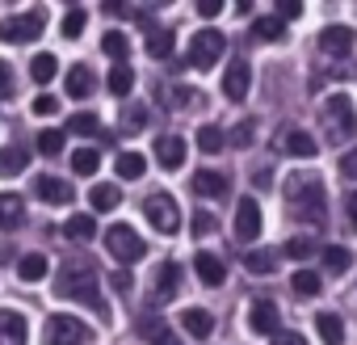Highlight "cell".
<instances>
[{
  "label": "cell",
  "mask_w": 357,
  "mask_h": 345,
  "mask_svg": "<svg viewBox=\"0 0 357 345\" xmlns=\"http://www.w3.org/2000/svg\"><path fill=\"white\" fill-rule=\"evenodd\" d=\"M55 291H59V299L84 303V307L101 311V320H105V303H101V295H97V274H93L89 265H72V270H63V274L55 278Z\"/></svg>",
  "instance_id": "6da1fadb"
},
{
  "label": "cell",
  "mask_w": 357,
  "mask_h": 345,
  "mask_svg": "<svg viewBox=\"0 0 357 345\" xmlns=\"http://www.w3.org/2000/svg\"><path fill=\"white\" fill-rule=\"evenodd\" d=\"M324 126L332 131V139H353L357 135V110L344 93H332L324 101Z\"/></svg>",
  "instance_id": "7a4b0ae2"
},
{
  "label": "cell",
  "mask_w": 357,
  "mask_h": 345,
  "mask_svg": "<svg viewBox=\"0 0 357 345\" xmlns=\"http://www.w3.org/2000/svg\"><path fill=\"white\" fill-rule=\"evenodd\" d=\"M143 215H147V223H151L155 232H164V236H176V232H181V207H176L172 194H151V198L143 203Z\"/></svg>",
  "instance_id": "3957f363"
},
{
  "label": "cell",
  "mask_w": 357,
  "mask_h": 345,
  "mask_svg": "<svg viewBox=\"0 0 357 345\" xmlns=\"http://www.w3.org/2000/svg\"><path fill=\"white\" fill-rule=\"evenodd\" d=\"M93 328L76 316H51L47 320V345H89Z\"/></svg>",
  "instance_id": "277c9868"
},
{
  "label": "cell",
  "mask_w": 357,
  "mask_h": 345,
  "mask_svg": "<svg viewBox=\"0 0 357 345\" xmlns=\"http://www.w3.org/2000/svg\"><path fill=\"white\" fill-rule=\"evenodd\" d=\"M43 26H47V13L30 9V13H17V17L0 22V38H5V43H30V38L43 34Z\"/></svg>",
  "instance_id": "5b68a950"
},
{
  "label": "cell",
  "mask_w": 357,
  "mask_h": 345,
  "mask_svg": "<svg viewBox=\"0 0 357 345\" xmlns=\"http://www.w3.org/2000/svg\"><path fill=\"white\" fill-rule=\"evenodd\" d=\"M290 203H294V215L307 219V223H324L328 219V207H324V190L311 182V186H290Z\"/></svg>",
  "instance_id": "8992f818"
},
{
  "label": "cell",
  "mask_w": 357,
  "mask_h": 345,
  "mask_svg": "<svg viewBox=\"0 0 357 345\" xmlns=\"http://www.w3.org/2000/svg\"><path fill=\"white\" fill-rule=\"evenodd\" d=\"M105 249L118 257V261H126V265H135L143 253H147V244L135 236V228H126V223H114L109 232H105Z\"/></svg>",
  "instance_id": "52a82bcc"
},
{
  "label": "cell",
  "mask_w": 357,
  "mask_h": 345,
  "mask_svg": "<svg viewBox=\"0 0 357 345\" xmlns=\"http://www.w3.org/2000/svg\"><path fill=\"white\" fill-rule=\"evenodd\" d=\"M223 47H227V38H223L219 30L194 34V43H190V68H211V64H219Z\"/></svg>",
  "instance_id": "ba28073f"
},
{
  "label": "cell",
  "mask_w": 357,
  "mask_h": 345,
  "mask_svg": "<svg viewBox=\"0 0 357 345\" xmlns=\"http://www.w3.org/2000/svg\"><path fill=\"white\" fill-rule=\"evenodd\" d=\"M278 152L298 156V160H311V156L319 152V143H315L307 131H298V126H282V131H278Z\"/></svg>",
  "instance_id": "9c48e42d"
},
{
  "label": "cell",
  "mask_w": 357,
  "mask_h": 345,
  "mask_svg": "<svg viewBox=\"0 0 357 345\" xmlns=\"http://www.w3.org/2000/svg\"><path fill=\"white\" fill-rule=\"evenodd\" d=\"M257 236H261V203L257 198H240V207H236V240L248 244Z\"/></svg>",
  "instance_id": "30bf717a"
},
{
  "label": "cell",
  "mask_w": 357,
  "mask_h": 345,
  "mask_svg": "<svg viewBox=\"0 0 357 345\" xmlns=\"http://www.w3.org/2000/svg\"><path fill=\"white\" fill-rule=\"evenodd\" d=\"M248 324H252V332L257 337H278V324H282V311H278V303H269V299H252V311H248Z\"/></svg>",
  "instance_id": "8fae6325"
},
{
  "label": "cell",
  "mask_w": 357,
  "mask_h": 345,
  "mask_svg": "<svg viewBox=\"0 0 357 345\" xmlns=\"http://www.w3.org/2000/svg\"><path fill=\"white\" fill-rule=\"evenodd\" d=\"M353 43H357L353 26H328V30L319 34V51H324V55H349Z\"/></svg>",
  "instance_id": "7c38bea8"
},
{
  "label": "cell",
  "mask_w": 357,
  "mask_h": 345,
  "mask_svg": "<svg viewBox=\"0 0 357 345\" xmlns=\"http://www.w3.org/2000/svg\"><path fill=\"white\" fill-rule=\"evenodd\" d=\"M248 85H252V68H248L244 59H236V64L223 72V93H227L231 101H244V97H248Z\"/></svg>",
  "instance_id": "4fadbf2b"
},
{
  "label": "cell",
  "mask_w": 357,
  "mask_h": 345,
  "mask_svg": "<svg viewBox=\"0 0 357 345\" xmlns=\"http://www.w3.org/2000/svg\"><path fill=\"white\" fill-rule=\"evenodd\" d=\"M155 160L164 168H181L185 164V139L181 135H160L155 139Z\"/></svg>",
  "instance_id": "5bb4252c"
},
{
  "label": "cell",
  "mask_w": 357,
  "mask_h": 345,
  "mask_svg": "<svg viewBox=\"0 0 357 345\" xmlns=\"http://www.w3.org/2000/svg\"><path fill=\"white\" fill-rule=\"evenodd\" d=\"M231 186H227V177L223 172H215V168H202V172H194V194L198 198H223Z\"/></svg>",
  "instance_id": "9a60e30c"
},
{
  "label": "cell",
  "mask_w": 357,
  "mask_h": 345,
  "mask_svg": "<svg viewBox=\"0 0 357 345\" xmlns=\"http://www.w3.org/2000/svg\"><path fill=\"white\" fill-rule=\"evenodd\" d=\"M34 194H38L43 203H51V207H68V203H72V186L59 182V177H38V182H34Z\"/></svg>",
  "instance_id": "2e32d148"
},
{
  "label": "cell",
  "mask_w": 357,
  "mask_h": 345,
  "mask_svg": "<svg viewBox=\"0 0 357 345\" xmlns=\"http://www.w3.org/2000/svg\"><path fill=\"white\" fill-rule=\"evenodd\" d=\"M194 270H198V278H202L206 286H223V282H227V270H223V261H219L215 253H198V257H194Z\"/></svg>",
  "instance_id": "e0dca14e"
},
{
  "label": "cell",
  "mask_w": 357,
  "mask_h": 345,
  "mask_svg": "<svg viewBox=\"0 0 357 345\" xmlns=\"http://www.w3.org/2000/svg\"><path fill=\"white\" fill-rule=\"evenodd\" d=\"M0 345H26V320L17 311H0Z\"/></svg>",
  "instance_id": "ac0fdd59"
},
{
  "label": "cell",
  "mask_w": 357,
  "mask_h": 345,
  "mask_svg": "<svg viewBox=\"0 0 357 345\" xmlns=\"http://www.w3.org/2000/svg\"><path fill=\"white\" fill-rule=\"evenodd\" d=\"M181 328L194 332V337H211V332H215V316L202 311V307H185V311H181Z\"/></svg>",
  "instance_id": "d6986e66"
},
{
  "label": "cell",
  "mask_w": 357,
  "mask_h": 345,
  "mask_svg": "<svg viewBox=\"0 0 357 345\" xmlns=\"http://www.w3.org/2000/svg\"><path fill=\"white\" fill-rule=\"evenodd\" d=\"M114 168H118V177H122V182H139L143 172H147V160H143L139 152H118Z\"/></svg>",
  "instance_id": "ffe728a7"
},
{
  "label": "cell",
  "mask_w": 357,
  "mask_h": 345,
  "mask_svg": "<svg viewBox=\"0 0 357 345\" xmlns=\"http://www.w3.org/2000/svg\"><path fill=\"white\" fill-rule=\"evenodd\" d=\"M315 328H319L324 345H340V341H344V320H340L336 311H319V316H315Z\"/></svg>",
  "instance_id": "44dd1931"
},
{
  "label": "cell",
  "mask_w": 357,
  "mask_h": 345,
  "mask_svg": "<svg viewBox=\"0 0 357 345\" xmlns=\"http://www.w3.org/2000/svg\"><path fill=\"white\" fill-rule=\"evenodd\" d=\"M26 160H30V152H26L22 143L0 147V177H17V172L26 168Z\"/></svg>",
  "instance_id": "7402d4cb"
},
{
  "label": "cell",
  "mask_w": 357,
  "mask_h": 345,
  "mask_svg": "<svg viewBox=\"0 0 357 345\" xmlns=\"http://www.w3.org/2000/svg\"><path fill=\"white\" fill-rule=\"evenodd\" d=\"M176 286H181V265L164 261V265L155 270V299H168V295H176Z\"/></svg>",
  "instance_id": "603a6c76"
},
{
  "label": "cell",
  "mask_w": 357,
  "mask_h": 345,
  "mask_svg": "<svg viewBox=\"0 0 357 345\" xmlns=\"http://www.w3.org/2000/svg\"><path fill=\"white\" fill-rule=\"evenodd\" d=\"M93 85H97V80H93V68H84V64H72V68H68V93H72V97H89Z\"/></svg>",
  "instance_id": "cb8c5ba5"
},
{
  "label": "cell",
  "mask_w": 357,
  "mask_h": 345,
  "mask_svg": "<svg viewBox=\"0 0 357 345\" xmlns=\"http://www.w3.org/2000/svg\"><path fill=\"white\" fill-rule=\"evenodd\" d=\"M26 219V203L17 194H0V228H17Z\"/></svg>",
  "instance_id": "d4e9b609"
},
{
  "label": "cell",
  "mask_w": 357,
  "mask_h": 345,
  "mask_svg": "<svg viewBox=\"0 0 357 345\" xmlns=\"http://www.w3.org/2000/svg\"><path fill=\"white\" fill-rule=\"evenodd\" d=\"M118 203H122V194H118V186H109V182H101V186L89 190V207H93V211H114Z\"/></svg>",
  "instance_id": "484cf974"
},
{
  "label": "cell",
  "mask_w": 357,
  "mask_h": 345,
  "mask_svg": "<svg viewBox=\"0 0 357 345\" xmlns=\"http://www.w3.org/2000/svg\"><path fill=\"white\" fill-rule=\"evenodd\" d=\"M17 278H22V282H43V278H47V257H43V253H26V257L17 261Z\"/></svg>",
  "instance_id": "4316f807"
},
{
  "label": "cell",
  "mask_w": 357,
  "mask_h": 345,
  "mask_svg": "<svg viewBox=\"0 0 357 345\" xmlns=\"http://www.w3.org/2000/svg\"><path fill=\"white\" fill-rule=\"evenodd\" d=\"M97 164H101V152H97V147H76V152H72V168H76V177H93Z\"/></svg>",
  "instance_id": "83f0119b"
},
{
  "label": "cell",
  "mask_w": 357,
  "mask_h": 345,
  "mask_svg": "<svg viewBox=\"0 0 357 345\" xmlns=\"http://www.w3.org/2000/svg\"><path fill=\"white\" fill-rule=\"evenodd\" d=\"M172 47H176V38H172L168 30H147V55H151V59H168Z\"/></svg>",
  "instance_id": "f1b7e54d"
},
{
  "label": "cell",
  "mask_w": 357,
  "mask_h": 345,
  "mask_svg": "<svg viewBox=\"0 0 357 345\" xmlns=\"http://www.w3.org/2000/svg\"><path fill=\"white\" fill-rule=\"evenodd\" d=\"M252 34H257L261 43H282V38H286V26H282L278 17H257V22H252Z\"/></svg>",
  "instance_id": "f546056e"
},
{
  "label": "cell",
  "mask_w": 357,
  "mask_h": 345,
  "mask_svg": "<svg viewBox=\"0 0 357 345\" xmlns=\"http://www.w3.org/2000/svg\"><path fill=\"white\" fill-rule=\"evenodd\" d=\"M319 261H324V270H332V274H344L349 270V249H340V244H328V249H319Z\"/></svg>",
  "instance_id": "4dcf8cb0"
},
{
  "label": "cell",
  "mask_w": 357,
  "mask_h": 345,
  "mask_svg": "<svg viewBox=\"0 0 357 345\" xmlns=\"http://www.w3.org/2000/svg\"><path fill=\"white\" fill-rule=\"evenodd\" d=\"M30 72H34V80H38V85H51V80H55V72H59V64H55V55H47V51H43V55H34Z\"/></svg>",
  "instance_id": "1f68e13d"
},
{
  "label": "cell",
  "mask_w": 357,
  "mask_h": 345,
  "mask_svg": "<svg viewBox=\"0 0 357 345\" xmlns=\"http://www.w3.org/2000/svg\"><path fill=\"white\" fill-rule=\"evenodd\" d=\"M105 85H109L114 97H126V93L135 89V72H130V68H114V72L105 76Z\"/></svg>",
  "instance_id": "d6a6232c"
},
{
  "label": "cell",
  "mask_w": 357,
  "mask_h": 345,
  "mask_svg": "<svg viewBox=\"0 0 357 345\" xmlns=\"http://www.w3.org/2000/svg\"><path fill=\"white\" fill-rule=\"evenodd\" d=\"M273 261H278V257H273L269 249H252V253L244 257V265H248V274H257V278H261V274H273Z\"/></svg>",
  "instance_id": "836d02e7"
},
{
  "label": "cell",
  "mask_w": 357,
  "mask_h": 345,
  "mask_svg": "<svg viewBox=\"0 0 357 345\" xmlns=\"http://www.w3.org/2000/svg\"><path fill=\"white\" fill-rule=\"evenodd\" d=\"M290 286H294V295H319V274L315 270H294V278H290Z\"/></svg>",
  "instance_id": "e575fe53"
},
{
  "label": "cell",
  "mask_w": 357,
  "mask_h": 345,
  "mask_svg": "<svg viewBox=\"0 0 357 345\" xmlns=\"http://www.w3.org/2000/svg\"><path fill=\"white\" fill-rule=\"evenodd\" d=\"M97 131H101L97 114H72L68 118V135H97Z\"/></svg>",
  "instance_id": "d590c367"
},
{
  "label": "cell",
  "mask_w": 357,
  "mask_h": 345,
  "mask_svg": "<svg viewBox=\"0 0 357 345\" xmlns=\"http://www.w3.org/2000/svg\"><path fill=\"white\" fill-rule=\"evenodd\" d=\"M68 236H72V240H93V236H97L93 215H72V219H68Z\"/></svg>",
  "instance_id": "8d00e7d4"
},
{
  "label": "cell",
  "mask_w": 357,
  "mask_h": 345,
  "mask_svg": "<svg viewBox=\"0 0 357 345\" xmlns=\"http://www.w3.org/2000/svg\"><path fill=\"white\" fill-rule=\"evenodd\" d=\"M38 152H43V156H59V152H63V131H55V126L38 131Z\"/></svg>",
  "instance_id": "74e56055"
},
{
  "label": "cell",
  "mask_w": 357,
  "mask_h": 345,
  "mask_svg": "<svg viewBox=\"0 0 357 345\" xmlns=\"http://www.w3.org/2000/svg\"><path fill=\"white\" fill-rule=\"evenodd\" d=\"M223 143H227V139H223V131H219V126H202V131H198V147H202L206 156L223 152Z\"/></svg>",
  "instance_id": "f35d334b"
},
{
  "label": "cell",
  "mask_w": 357,
  "mask_h": 345,
  "mask_svg": "<svg viewBox=\"0 0 357 345\" xmlns=\"http://www.w3.org/2000/svg\"><path fill=\"white\" fill-rule=\"evenodd\" d=\"M84 22H89L84 9H68V13H63V38H80V34H84Z\"/></svg>",
  "instance_id": "ab89813d"
},
{
  "label": "cell",
  "mask_w": 357,
  "mask_h": 345,
  "mask_svg": "<svg viewBox=\"0 0 357 345\" xmlns=\"http://www.w3.org/2000/svg\"><path fill=\"white\" fill-rule=\"evenodd\" d=\"M101 51H105L109 59H126L130 43H126V34H105V38H101Z\"/></svg>",
  "instance_id": "60d3db41"
},
{
  "label": "cell",
  "mask_w": 357,
  "mask_h": 345,
  "mask_svg": "<svg viewBox=\"0 0 357 345\" xmlns=\"http://www.w3.org/2000/svg\"><path fill=\"white\" fill-rule=\"evenodd\" d=\"M315 253V240L311 236H294V240H286V257H294V261H307Z\"/></svg>",
  "instance_id": "b9f144b4"
},
{
  "label": "cell",
  "mask_w": 357,
  "mask_h": 345,
  "mask_svg": "<svg viewBox=\"0 0 357 345\" xmlns=\"http://www.w3.org/2000/svg\"><path fill=\"white\" fill-rule=\"evenodd\" d=\"M17 93V80H13V64H5V59H0V101H5V97H13Z\"/></svg>",
  "instance_id": "7bdbcfd3"
},
{
  "label": "cell",
  "mask_w": 357,
  "mask_h": 345,
  "mask_svg": "<svg viewBox=\"0 0 357 345\" xmlns=\"http://www.w3.org/2000/svg\"><path fill=\"white\" fill-rule=\"evenodd\" d=\"M30 105H34V114H38V118H51V114H59V101H55L51 93H38Z\"/></svg>",
  "instance_id": "ee69618b"
},
{
  "label": "cell",
  "mask_w": 357,
  "mask_h": 345,
  "mask_svg": "<svg viewBox=\"0 0 357 345\" xmlns=\"http://www.w3.org/2000/svg\"><path fill=\"white\" fill-rule=\"evenodd\" d=\"M294 17H303V0H282V5H278V22L286 26V22H294Z\"/></svg>",
  "instance_id": "f6af8a7d"
},
{
  "label": "cell",
  "mask_w": 357,
  "mask_h": 345,
  "mask_svg": "<svg viewBox=\"0 0 357 345\" xmlns=\"http://www.w3.org/2000/svg\"><path fill=\"white\" fill-rule=\"evenodd\" d=\"M215 228H219V219H215L211 211H198V215H194V236H206V232H215Z\"/></svg>",
  "instance_id": "bcb514c9"
},
{
  "label": "cell",
  "mask_w": 357,
  "mask_h": 345,
  "mask_svg": "<svg viewBox=\"0 0 357 345\" xmlns=\"http://www.w3.org/2000/svg\"><path fill=\"white\" fill-rule=\"evenodd\" d=\"M340 172H344L349 182H357V147H349V152L340 156Z\"/></svg>",
  "instance_id": "7dc6e473"
},
{
  "label": "cell",
  "mask_w": 357,
  "mask_h": 345,
  "mask_svg": "<svg viewBox=\"0 0 357 345\" xmlns=\"http://www.w3.org/2000/svg\"><path fill=\"white\" fill-rule=\"evenodd\" d=\"M198 13L202 17H219L223 13V0H198Z\"/></svg>",
  "instance_id": "c3c4849f"
},
{
  "label": "cell",
  "mask_w": 357,
  "mask_h": 345,
  "mask_svg": "<svg viewBox=\"0 0 357 345\" xmlns=\"http://www.w3.org/2000/svg\"><path fill=\"white\" fill-rule=\"evenodd\" d=\"M231 139H236V147H252V122H240V131Z\"/></svg>",
  "instance_id": "681fc988"
},
{
  "label": "cell",
  "mask_w": 357,
  "mask_h": 345,
  "mask_svg": "<svg viewBox=\"0 0 357 345\" xmlns=\"http://www.w3.org/2000/svg\"><path fill=\"white\" fill-rule=\"evenodd\" d=\"M269 345H307V341H303V332H278Z\"/></svg>",
  "instance_id": "f907efd6"
},
{
  "label": "cell",
  "mask_w": 357,
  "mask_h": 345,
  "mask_svg": "<svg viewBox=\"0 0 357 345\" xmlns=\"http://www.w3.org/2000/svg\"><path fill=\"white\" fill-rule=\"evenodd\" d=\"M143 122H147V114H143L139 105H135V110H126V126H143Z\"/></svg>",
  "instance_id": "816d5d0a"
},
{
  "label": "cell",
  "mask_w": 357,
  "mask_h": 345,
  "mask_svg": "<svg viewBox=\"0 0 357 345\" xmlns=\"http://www.w3.org/2000/svg\"><path fill=\"white\" fill-rule=\"evenodd\" d=\"M344 215H349V223L357 228V194H349V198H344Z\"/></svg>",
  "instance_id": "f5cc1de1"
},
{
  "label": "cell",
  "mask_w": 357,
  "mask_h": 345,
  "mask_svg": "<svg viewBox=\"0 0 357 345\" xmlns=\"http://www.w3.org/2000/svg\"><path fill=\"white\" fill-rule=\"evenodd\" d=\"M151 345H181V341H176V337H172V332H168V328H164V332H160V337H155V341H151Z\"/></svg>",
  "instance_id": "db71d44e"
}]
</instances>
